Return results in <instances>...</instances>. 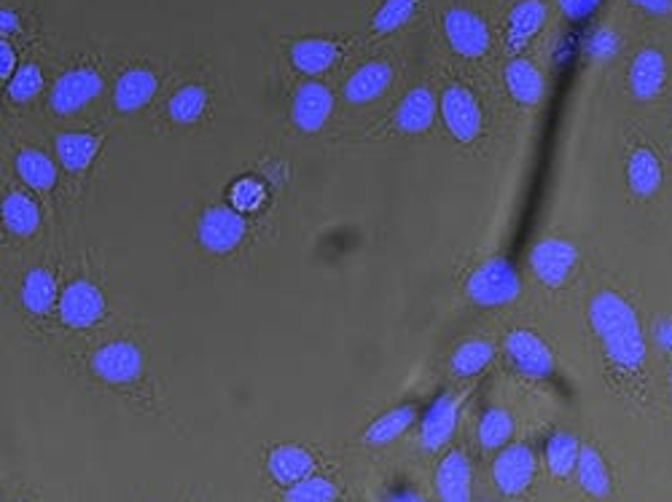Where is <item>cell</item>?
<instances>
[{
	"label": "cell",
	"instance_id": "cell-10",
	"mask_svg": "<svg viewBox=\"0 0 672 502\" xmlns=\"http://www.w3.org/2000/svg\"><path fill=\"white\" fill-rule=\"evenodd\" d=\"M103 92V76L94 68H74L57 78L52 89V111L57 116H74Z\"/></svg>",
	"mask_w": 672,
	"mask_h": 502
},
{
	"label": "cell",
	"instance_id": "cell-35",
	"mask_svg": "<svg viewBox=\"0 0 672 502\" xmlns=\"http://www.w3.org/2000/svg\"><path fill=\"white\" fill-rule=\"evenodd\" d=\"M417 14V0H385L374 14V30L377 33H395L404 27L412 16Z\"/></svg>",
	"mask_w": 672,
	"mask_h": 502
},
{
	"label": "cell",
	"instance_id": "cell-14",
	"mask_svg": "<svg viewBox=\"0 0 672 502\" xmlns=\"http://www.w3.org/2000/svg\"><path fill=\"white\" fill-rule=\"evenodd\" d=\"M662 180L664 169L657 150L646 143L635 145L627 156V189L638 199H651L662 189Z\"/></svg>",
	"mask_w": 672,
	"mask_h": 502
},
{
	"label": "cell",
	"instance_id": "cell-36",
	"mask_svg": "<svg viewBox=\"0 0 672 502\" xmlns=\"http://www.w3.org/2000/svg\"><path fill=\"white\" fill-rule=\"evenodd\" d=\"M41 89H44V72L35 63H27L25 68L14 72L5 92H9L11 102H30L41 94Z\"/></svg>",
	"mask_w": 672,
	"mask_h": 502
},
{
	"label": "cell",
	"instance_id": "cell-26",
	"mask_svg": "<svg viewBox=\"0 0 672 502\" xmlns=\"http://www.w3.org/2000/svg\"><path fill=\"white\" fill-rule=\"evenodd\" d=\"M3 223L14 237H35L41 228V208L25 191H9L3 199Z\"/></svg>",
	"mask_w": 672,
	"mask_h": 502
},
{
	"label": "cell",
	"instance_id": "cell-7",
	"mask_svg": "<svg viewBox=\"0 0 672 502\" xmlns=\"http://www.w3.org/2000/svg\"><path fill=\"white\" fill-rule=\"evenodd\" d=\"M92 373L111 387H130L143 373V353L132 342L103 344L92 355Z\"/></svg>",
	"mask_w": 672,
	"mask_h": 502
},
{
	"label": "cell",
	"instance_id": "cell-17",
	"mask_svg": "<svg viewBox=\"0 0 672 502\" xmlns=\"http://www.w3.org/2000/svg\"><path fill=\"white\" fill-rule=\"evenodd\" d=\"M473 468L466 451L452 449L436 468V492L441 502H471Z\"/></svg>",
	"mask_w": 672,
	"mask_h": 502
},
{
	"label": "cell",
	"instance_id": "cell-15",
	"mask_svg": "<svg viewBox=\"0 0 672 502\" xmlns=\"http://www.w3.org/2000/svg\"><path fill=\"white\" fill-rule=\"evenodd\" d=\"M393 65L385 59H374V63H366L347 78L345 87V100L350 105H369V102L380 100L382 94H388V89L393 87Z\"/></svg>",
	"mask_w": 672,
	"mask_h": 502
},
{
	"label": "cell",
	"instance_id": "cell-32",
	"mask_svg": "<svg viewBox=\"0 0 672 502\" xmlns=\"http://www.w3.org/2000/svg\"><path fill=\"white\" fill-rule=\"evenodd\" d=\"M208 89L202 83H186V87L178 89L176 94L170 97L167 102V116H170L176 124H197L202 119V113L208 111Z\"/></svg>",
	"mask_w": 672,
	"mask_h": 502
},
{
	"label": "cell",
	"instance_id": "cell-44",
	"mask_svg": "<svg viewBox=\"0 0 672 502\" xmlns=\"http://www.w3.org/2000/svg\"><path fill=\"white\" fill-rule=\"evenodd\" d=\"M20 30H22V20H20V14H16V11H11V9L0 11V33H3V38L20 33Z\"/></svg>",
	"mask_w": 672,
	"mask_h": 502
},
{
	"label": "cell",
	"instance_id": "cell-13",
	"mask_svg": "<svg viewBox=\"0 0 672 502\" xmlns=\"http://www.w3.org/2000/svg\"><path fill=\"white\" fill-rule=\"evenodd\" d=\"M334 111V94L326 83L307 81L296 89L291 105L293 124L302 132H321Z\"/></svg>",
	"mask_w": 672,
	"mask_h": 502
},
{
	"label": "cell",
	"instance_id": "cell-41",
	"mask_svg": "<svg viewBox=\"0 0 672 502\" xmlns=\"http://www.w3.org/2000/svg\"><path fill=\"white\" fill-rule=\"evenodd\" d=\"M385 502H428L417 489L410 483H399V487H390L385 494Z\"/></svg>",
	"mask_w": 672,
	"mask_h": 502
},
{
	"label": "cell",
	"instance_id": "cell-39",
	"mask_svg": "<svg viewBox=\"0 0 672 502\" xmlns=\"http://www.w3.org/2000/svg\"><path fill=\"white\" fill-rule=\"evenodd\" d=\"M619 52V38H616L611 30H603V33L595 35V41H592V54L600 59H608L614 57V54Z\"/></svg>",
	"mask_w": 672,
	"mask_h": 502
},
{
	"label": "cell",
	"instance_id": "cell-24",
	"mask_svg": "<svg viewBox=\"0 0 672 502\" xmlns=\"http://www.w3.org/2000/svg\"><path fill=\"white\" fill-rule=\"evenodd\" d=\"M503 81H506L508 94L522 102V105H538V102L544 100V72L538 70L530 59H512V63L506 65V70H503Z\"/></svg>",
	"mask_w": 672,
	"mask_h": 502
},
{
	"label": "cell",
	"instance_id": "cell-3",
	"mask_svg": "<svg viewBox=\"0 0 672 502\" xmlns=\"http://www.w3.org/2000/svg\"><path fill=\"white\" fill-rule=\"evenodd\" d=\"M245 234H248V223L239 210L226 208V204H213L200 215L197 223V237L200 245L213 256H229L243 245Z\"/></svg>",
	"mask_w": 672,
	"mask_h": 502
},
{
	"label": "cell",
	"instance_id": "cell-43",
	"mask_svg": "<svg viewBox=\"0 0 672 502\" xmlns=\"http://www.w3.org/2000/svg\"><path fill=\"white\" fill-rule=\"evenodd\" d=\"M653 338H657V344L664 349V353H670L672 349V317H662L657 325H653Z\"/></svg>",
	"mask_w": 672,
	"mask_h": 502
},
{
	"label": "cell",
	"instance_id": "cell-12",
	"mask_svg": "<svg viewBox=\"0 0 672 502\" xmlns=\"http://www.w3.org/2000/svg\"><path fill=\"white\" fill-rule=\"evenodd\" d=\"M460 420V398L455 392H441L430 409L425 411L423 425H419V440L425 451H439L452 440Z\"/></svg>",
	"mask_w": 672,
	"mask_h": 502
},
{
	"label": "cell",
	"instance_id": "cell-21",
	"mask_svg": "<svg viewBox=\"0 0 672 502\" xmlns=\"http://www.w3.org/2000/svg\"><path fill=\"white\" fill-rule=\"evenodd\" d=\"M417 414L419 409L414 403H401V406L385 411V414L377 416L363 433V444L374 446V449H382V446H390L393 440H399L401 435L410 433L414 425H417Z\"/></svg>",
	"mask_w": 672,
	"mask_h": 502
},
{
	"label": "cell",
	"instance_id": "cell-9",
	"mask_svg": "<svg viewBox=\"0 0 672 502\" xmlns=\"http://www.w3.org/2000/svg\"><path fill=\"white\" fill-rule=\"evenodd\" d=\"M538 473V457L527 444H512L501 449V455L492 462V479L495 487L508 498H519L530 489Z\"/></svg>",
	"mask_w": 672,
	"mask_h": 502
},
{
	"label": "cell",
	"instance_id": "cell-22",
	"mask_svg": "<svg viewBox=\"0 0 672 502\" xmlns=\"http://www.w3.org/2000/svg\"><path fill=\"white\" fill-rule=\"evenodd\" d=\"M22 306L35 317H44L49 314L54 306L59 304V293H57V277H54L52 269L46 266H35L25 275L20 290Z\"/></svg>",
	"mask_w": 672,
	"mask_h": 502
},
{
	"label": "cell",
	"instance_id": "cell-40",
	"mask_svg": "<svg viewBox=\"0 0 672 502\" xmlns=\"http://www.w3.org/2000/svg\"><path fill=\"white\" fill-rule=\"evenodd\" d=\"M16 63H20V57H16L14 46L9 44V38H3V41H0V78H3L5 83L14 78Z\"/></svg>",
	"mask_w": 672,
	"mask_h": 502
},
{
	"label": "cell",
	"instance_id": "cell-28",
	"mask_svg": "<svg viewBox=\"0 0 672 502\" xmlns=\"http://www.w3.org/2000/svg\"><path fill=\"white\" fill-rule=\"evenodd\" d=\"M14 165H16V175L22 178V183L30 186L33 191L46 193L57 186V178H59L57 165H54L44 150H38V148L20 150Z\"/></svg>",
	"mask_w": 672,
	"mask_h": 502
},
{
	"label": "cell",
	"instance_id": "cell-38",
	"mask_svg": "<svg viewBox=\"0 0 672 502\" xmlns=\"http://www.w3.org/2000/svg\"><path fill=\"white\" fill-rule=\"evenodd\" d=\"M600 5H603V0H560L562 14H565L568 20H573V22L592 16L600 9Z\"/></svg>",
	"mask_w": 672,
	"mask_h": 502
},
{
	"label": "cell",
	"instance_id": "cell-6",
	"mask_svg": "<svg viewBox=\"0 0 672 502\" xmlns=\"http://www.w3.org/2000/svg\"><path fill=\"white\" fill-rule=\"evenodd\" d=\"M579 247L562 237H546L533 247L530 269L546 288H562L579 266Z\"/></svg>",
	"mask_w": 672,
	"mask_h": 502
},
{
	"label": "cell",
	"instance_id": "cell-18",
	"mask_svg": "<svg viewBox=\"0 0 672 502\" xmlns=\"http://www.w3.org/2000/svg\"><path fill=\"white\" fill-rule=\"evenodd\" d=\"M267 470L278 487H293V483L310 479L315 473V457L310 455L304 446L299 444H283L278 449L269 451Z\"/></svg>",
	"mask_w": 672,
	"mask_h": 502
},
{
	"label": "cell",
	"instance_id": "cell-42",
	"mask_svg": "<svg viewBox=\"0 0 672 502\" xmlns=\"http://www.w3.org/2000/svg\"><path fill=\"white\" fill-rule=\"evenodd\" d=\"M638 9H643L651 16H670L672 14V0H632Z\"/></svg>",
	"mask_w": 672,
	"mask_h": 502
},
{
	"label": "cell",
	"instance_id": "cell-37",
	"mask_svg": "<svg viewBox=\"0 0 672 502\" xmlns=\"http://www.w3.org/2000/svg\"><path fill=\"white\" fill-rule=\"evenodd\" d=\"M267 199V189L256 178H243L232 186V208L239 213H256Z\"/></svg>",
	"mask_w": 672,
	"mask_h": 502
},
{
	"label": "cell",
	"instance_id": "cell-16",
	"mask_svg": "<svg viewBox=\"0 0 672 502\" xmlns=\"http://www.w3.org/2000/svg\"><path fill=\"white\" fill-rule=\"evenodd\" d=\"M668 87V59L659 48H643L629 68V89L638 100H657Z\"/></svg>",
	"mask_w": 672,
	"mask_h": 502
},
{
	"label": "cell",
	"instance_id": "cell-30",
	"mask_svg": "<svg viewBox=\"0 0 672 502\" xmlns=\"http://www.w3.org/2000/svg\"><path fill=\"white\" fill-rule=\"evenodd\" d=\"M546 468L555 479H568V476L575 473L579 468V457H581V440L575 438L573 433L568 431H557L549 435L546 440Z\"/></svg>",
	"mask_w": 672,
	"mask_h": 502
},
{
	"label": "cell",
	"instance_id": "cell-27",
	"mask_svg": "<svg viewBox=\"0 0 672 502\" xmlns=\"http://www.w3.org/2000/svg\"><path fill=\"white\" fill-rule=\"evenodd\" d=\"M339 57V46L326 38H304L291 46V63L293 68L304 76H321L326 72Z\"/></svg>",
	"mask_w": 672,
	"mask_h": 502
},
{
	"label": "cell",
	"instance_id": "cell-1",
	"mask_svg": "<svg viewBox=\"0 0 672 502\" xmlns=\"http://www.w3.org/2000/svg\"><path fill=\"white\" fill-rule=\"evenodd\" d=\"M590 328L611 371L621 379L643 373L648 342L638 312L619 290H600L590 301Z\"/></svg>",
	"mask_w": 672,
	"mask_h": 502
},
{
	"label": "cell",
	"instance_id": "cell-8",
	"mask_svg": "<svg viewBox=\"0 0 672 502\" xmlns=\"http://www.w3.org/2000/svg\"><path fill=\"white\" fill-rule=\"evenodd\" d=\"M506 355L508 360H512V366L530 379H549L555 377L557 371L555 353H551L549 344L530 328H514L512 334L506 336Z\"/></svg>",
	"mask_w": 672,
	"mask_h": 502
},
{
	"label": "cell",
	"instance_id": "cell-2",
	"mask_svg": "<svg viewBox=\"0 0 672 502\" xmlns=\"http://www.w3.org/2000/svg\"><path fill=\"white\" fill-rule=\"evenodd\" d=\"M466 293L479 306H506L519 299L522 280L519 271L508 258H490L468 277Z\"/></svg>",
	"mask_w": 672,
	"mask_h": 502
},
{
	"label": "cell",
	"instance_id": "cell-23",
	"mask_svg": "<svg viewBox=\"0 0 672 502\" xmlns=\"http://www.w3.org/2000/svg\"><path fill=\"white\" fill-rule=\"evenodd\" d=\"M546 16H549V9H546L544 0H519V3L512 9V14H508V24H506L508 48L519 52V48L530 44V41L536 38L538 30L544 27Z\"/></svg>",
	"mask_w": 672,
	"mask_h": 502
},
{
	"label": "cell",
	"instance_id": "cell-25",
	"mask_svg": "<svg viewBox=\"0 0 672 502\" xmlns=\"http://www.w3.org/2000/svg\"><path fill=\"white\" fill-rule=\"evenodd\" d=\"M57 161L68 172H87L100 150V137L92 132H63L54 141Z\"/></svg>",
	"mask_w": 672,
	"mask_h": 502
},
{
	"label": "cell",
	"instance_id": "cell-5",
	"mask_svg": "<svg viewBox=\"0 0 672 502\" xmlns=\"http://www.w3.org/2000/svg\"><path fill=\"white\" fill-rule=\"evenodd\" d=\"M59 323L74 331H87L98 325L105 314V295L94 282L74 280L63 290L57 304Z\"/></svg>",
	"mask_w": 672,
	"mask_h": 502
},
{
	"label": "cell",
	"instance_id": "cell-20",
	"mask_svg": "<svg viewBox=\"0 0 672 502\" xmlns=\"http://www.w3.org/2000/svg\"><path fill=\"white\" fill-rule=\"evenodd\" d=\"M156 89H159V78L154 70L130 68L119 76L116 87H113V105L122 113H135L154 100Z\"/></svg>",
	"mask_w": 672,
	"mask_h": 502
},
{
	"label": "cell",
	"instance_id": "cell-29",
	"mask_svg": "<svg viewBox=\"0 0 672 502\" xmlns=\"http://www.w3.org/2000/svg\"><path fill=\"white\" fill-rule=\"evenodd\" d=\"M575 476H579L581 489L592 498L605 500L611 498L614 492V481H611V470L605 465V459L595 446H581V457H579V468H575Z\"/></svg>",
	"mask_w": 672,
	"mask_h": 502
},
{
	"label": "cell",
	"instance_id": "cell-11",
	"mask_svg": "<svg viewBox=\"0 0 672 502\" xmlns=\"http://www.w3.org/2000/svg\"><path fill=\"white\" fill-rule=\"evenodd\" d=\"M444 33H447L449 46L460 57L477 59L488 54L490 48V30L482 16L471 9H449L444 14Z\"/></svg>",
	"mask_w": 672,
	"mask_h": 502
},
{
	"label": "cell",
	"instance_id": "cell-33",
	"mask_svg": "<svg viewBox=\"0 0 672 502\" xmlns=\"http://www.w3.org/2000/svg\"><path fill=\"white\" fill-rule=\"evenodd\" d=\"M514 431H517L514 416L508 414L506 409L490 406L482 414V420H479V444H482V449L488 451L506 449L508 440L514 438Z\"/></svg>",
	"mask_w": 672,
	"mask_h": 502
},
{
	"label": "cell",
	"instance_id": "cell-34",
	"mask_svg": "<svg viewBox=\"0 0 672 502\" xmlns=\"http://www.w3.org/2000/svg\"><path fill=\"white\" fill-rule=\"evenodd\" d=\"M336 498H339V487L326 476L315 473L283 492V502H336Z\"/></svg>",
	"mask_w": 672,
	"mask_h": 502
},
{
	"label": "cell",
	"instance_id": "cell-45",
	"mask_svg": "<svg viewBox=\"0 0 672 502\" xmlns=\"http://www.w3.org/2000/svg\"><path fill=\"white\" fill-rule=\"evenodd\" d=\"M670 387H672V377H670Z\"/></svg>",
	"mask_w": 672,
	"mask_h": 502
},
{
	"label": "cell",
	"instance_id": "cell-31",
	"mask_svg": "<svg viewBox=\"0 0 672 502\" xmlns=\"http://www.w3.org/2000/svg\"><path fill=\"white\" fill-rule=\"evenodd\" d=\"M492 360H495V347H492L490 342H484V338H468V342L455 349L449 366H452L455 377L473 379L479 377Z\"/></svg>",
	"mask_w": 672,
	"mask_h": 502
},
{
	"label": "cell",
	"instance_id": "cell-19",
	"mask_svg": "<svg viewBox=\"0 0 672 502\" xmlns=\"http://www.w3.org/2000/svg\"><path fill=\"white\" fill-rule=\"evenodd\" d=\"M436 111H439V100H436L434 89L417 87L401 100L399 111H395V130L404 135H419L434 126Z\"/></svg>",
	"mask_w": 672,
	"mask_h": 502
},
{
	"label": "cell",
	"instance_id": "cell-4",
	"mask_svg": "<svg viewBox=\"0 0 672 502\" xmlns=\"http://www.w3.org/2000/svg\"><path fill=\"white\" fill-rule=\"evenodd\" d=\"M439 111L449 135H452L455 141L466 145L479 141L484 126V116H482V105H479L477 94H473L471 89L460 87V83H449L439 100Z\"/></svg>",
	"mask_w": 672,
	"mask_h": 502
}]
</instances>
